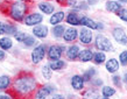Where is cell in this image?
I'll list each match as a JSON object with an SVG mask.
<instances>
[{
	"label": "cell",
	"mask_w": 127,
	"mask_h": 99,
	"mask_svg": "<svg viewBox=\"0 0 127 99\" xmlns=\"http://www.w3.org/2000/svg\"><path fill=\"white\" fill-rule=\"evenodd\" d=\"M95 73H96V70H95V69H90V70H88V71L83 75V79H84V82L90 80L93 77V75H95Z\"/></svg>",
	"instance_id": "obj_29"
},
{
	"label": "cell",
	"mask_w": 127,
	"mask_h": 99,
	"mask_svg": "<svg viewBox=\"0 0 127 99\" xmlns=\"http://www.w3.org/2000/svg\"><path fill=\"white\" fill-rule=\"evenodd\" d=\"M42 75L46 79H50L51 78V68L49 65H44L42 68Z\"/></svg>",
	"instance_id": "obj_27"
},
{
	"label": "cell",
	"mask_w": 127,
	"mask_h": 99,
	"mask_svg": "<svg viewBox=\"0 0 127 99\" xmlns=\"http://www.w3.org/2000/svg\"><path fill=\"white\" fill-rule=\"evenodd\" d=\"M64 32H65V29H64V26H55L54 29H53V34H54L55 37H61V36H63V34H64Z\"/></svg>",
	"instance_id": "obj_24"
},
{
	"label": "cell",
	"mask_w": 127,
	"mask_h": 99,
	"mask_svg": "<svg viewBox=\"0 0 127 99\" xmlns=\"http://www.w3.org/2000/svg\"><path fill=\"white\" fill-rule=\"evenodd\" d=\"M105 54L99 51V53H96L93 55V61L96 62L97 64H101V63H104L105 62Z\"/></svg>",
	"instance_id": "obj_25"
},
{
	"label": "cell",
	"mask_w": 127,
	"mask_h": 99,
	"mask_svg": "<svg viewBox=\"0 0 127 99\" xmlns=\"http://www.w3.org/2000/svg\"><path fill=\"white\" fill-rule=\"evenodd\" d=\"M36 88V80L32 76H21L14 82V90L20 95H28Z\"/></svg>",
	"instance_id": "obj_1"
},
{
	"label": "cell",
	"mask_w": 127,
	"mask_h": 99,
	"mask_svg": "<svg viewBox=\"0 0 127 99\" xmlns=\"http://www.w3.org/2000/svg\"><path fill=\"white\" fill-rule=\"evenodd\" d=\"M5 33V25L2 22H0V35Z\"/></svg>",
	"instance_id": "obj_36"
},
{
	"label": "cell",
	"mask_w": 127,
	"mask_h": 99,
	"mask_svg": "<svg viewBox=\"0 0 127 99\" xmlns=\"http://www.w3.org/2000/svg\"><path fill=\"white\" fill-rule=\"evenodd\" d=\"M118 16H119L121 20H124V21H127V9L126 8H121L118 13Z\"/></svg>",
	"instance_id": "obj_32"
},
{
	"label": "cell",
	"mask_w": 127,
	"mask_h": 99,
	"mask_svg": "<svg viewBox=\"0 0 127 99\" xmlns=\"http://www.w3.org/2000/svg\"><path fill=\"white\" fill-rule=\"evenodd\" d=\"M46 55V46L44 44H40L33 50L32 53V60L34 63H40V62L43 60Z\"/></svg>",
	"instance_id": "obj_4"
},
{
	"label": "cell",
	"mask_w": 127,
	"mask_h": 99,
	"mask_svg": "<svg viewBox=\"0 0 127 99\" xmlns=\"http://www.w3.org/2000/svg\"><path fill=\"white\" fill-rule=\"evenodd\" d=\"M124 82H125V83H127V73L125 75V77H124Z\"/></svg>",
	"instance_id": "obj_41"
},
{
	"label": "cell",
	"mask_w": 127,
	"mask_h": 99,
	"mask_svg": "<svg viewBox=\"0 0 127 99\" xmlns=\"http://www.w3.org/2000/svg\"><path fill=\"white\" fill-rule=\"evenodd\" d=\"M0 99H11L8 96H0Z\"/></svg>",
	"instance_id": "obj_39"
},
{
	"label": "cell",
	"mask_w": 127,
	"mask_h": 99,
	"mask_svg": "<svg viewBox=\"0 0 127 99\" xmlns=\"http://www.w3.org/2000/svg\"><path fill=\"white\" fill-rule=\"evenodd\" d=\"M99 97V93L97 90L95 89H91V90H88V91L85 92L84 95H83V99H98Z\"/></svg>",
	"instance_id": "obj_21"
},
{
	"label": "cell",
	"mask_w": 127,
	"mask_h": 99,
	"mask_svg": "<svg viewBox=\"0 0 127 99\" xmlns=\"http://www.w3.org/2000/svg\"><path fill=\"white\" fill-rule=\"evenodd\" d=\"M39 8L46 14H51L54 12V6L49 2H41V4H39Z\"/></svg>",
	"instance_id": "obj_20"
},
{
	"label": "cell",
	"mask_w": 127,
	"mask_h": 99,
	"mask_svg": "<svg viewBox=\"0 0 127 99\" xmlns=\"http://www.w3.org/2000/svg\"><path fill=\"white\" fill-rule=\"evenodd\" d=\"M78 36V31L76 28H68L64 34H63V37L66 42H71L73 40H76V37Z\"/></svg>",
	"instance_id": "obj_10"
},
{
	"label": "cell",
	"mask_w": 127,
	"mask_h": 99,
	"mask_svg": "<svg viewBox=\"0 0 127 99\" xmlns=\"http://www.w3.org/2000/svg\"><path fill=\"white\" fill-rule=\"evenodd\" d=\"M79 38H81V42L84 43V44H89L92 41V33L89 31L88 28H83L81 31V34H79Z\"/></svg>",
	"instance_id": "obj_9"
},
{
	"label": "cell",
	"mask_w": 127,
	"mask_h": 99,
	"mask_svg": "<svg viewBox=\"0 0 127 99\" xmlns=\"http://www.w3.org/2000/svg\"><path fill=\"white\" fill-rule=\"evenodd\" d=\"M96 48L98 50H104V51H112L113 47H112L111 42L108 41L103 35H97L96 37Z\"/></svg>",
	"instance_id": "obj_3"
},
{
	"label": "cell",
	"mask_w": 127,
	"mask_h": 99,
	"mask_svg": "<svg viewBox=\"0 0 127 99\" xmlns=\"http://www.w3.org/2000/svg\"><path fill=\"white\" fill-rule=\"evenodd\" d=\"M89 2H90V4H96L97 1H98V0H88Z\"/></svg>",
	"instance_id": "obj_40"
},
{
	"label": "cell",
	"mask_w": 127,
	"mask_h": 99,
	"mask_svg": "<svg viewBox=\"0 0 127 99\" xmlns=\"http://www.w3.org/2000/svg\"><path fill=\"white\" fill-rule=\"evenodd\" d=\"M106 9L108 12H112V13H118L121 9V4L117 2V1H107Z\"/></svg>",
	"instance_id": "obj_16"
},
{
	"label": "cell",
	"mask_w": 127,
	"mask_h": 99,
	"mask_svg": "<svg viewBox=\"0 0 127 99\" xmlns=\"http://www.w3.org/2000/svg\"><path fill=\"white\" fill-rule=\"evenodd\" d=\"M113 37L116 38L118 43L123 44V46H127V36L123 28H116L113 31Z\"/></svg>",
	"instance_id": "obj_7"
},
{
	"label": "cell",
	"mask_w": 127,
	"mask_h": 99,
	"mask_svg": "<svg viewBox=\"0 0 127 99\" xmlns=\"http://www.w3.org/2000/svg\"><path fill=\"white\" fill-rule=\"evenodd\" d=\"M33 33H34V35L36 37L43 38L48 35V28H47L46 26H42V25H37V26H35V28L33 29Z\"/></svg>",
	"instance_id": "obj_11"
},
{
	"label": "cell",
	"mask_w": 127,
	"mask_h": 99,
	"mask_svg": "<svg viewBox=\"0 0 127 99\" xmlns=\"http://www.w3.org/2000/svg\"><path fill=\"white\" fill-rule=\"evenodd\" d=\"M35 38L34 37H32V36H26V38H25V41H23V43H25V46H27V47H32V46H34L35 44Z\"/></svg>",
	"instance_id": "obj_31"
},
{
	"label": "cell",
	"mask_w": 127,
	"mask_h": 99,
	"mask_svg": "<svg viewBox=\"0 0 127 99\" xmlns=\"http://www.w3.org/2000/svg\"><path fill=\"white\" fill-rule=\"evenodd\" d=\"M5 58V53H4V50H0V61L1 60H4Z\"/></svg>",
	"instance_id": "obj_38"
},
{
	"label": "cell",
	"mask_w": 127,
	"mask_h": 99,
	"mask_svg": "<svg viewBox=\"0 0 127 99\" xmlns=\"http://www.w3.org/2000/svg\"><path fill=\"white\" fill-rule=\"evenodd\" d=\"M63 19H64V13H63V12H57V13H55V14L51 15V18H50V23L55 26V25H58Z\"/></svg>",
	"instance_id": "obj_19"
},
{
	"label": "cell",
	"mask_w": 127,
	"mask_h": 99,
	"mask_svg": "<svg viewBox=\"0 0 127 99\" xmlns=\"http://www.w3.org/2000/svg\"><path fill=\"white\" fill-rule=\"evenodd\" d=\"M113 82H114V84H116L117 86H120V77L119 76H114L113 77Z\"/></svg>",
	"instance_id": "obj_35"
},
{
	"label": "cell",
	"mask_w": 127,
	"mask_h": 99,
	"mask_svg": "<svg viewBox=\"0 0 127 99\" xmlns=\"http://www.w3.org/2000/svg\"><path fill=\"white\" fill-rule=\"evenodd\" d=\"M66 55H68V58H69V60L77 58L78 55H79V48H78V46H71L69 49H68Z\"/></svg>",
	"instance_id": "obj_18"
},
{
	"label": "cell",
	"mask_w": 127,
	"mask_h": 99,
	"mask_svg": "<svg viewBox=\"0 0 127 99\" xmlns=\"http://www.w3.org/2000/svg\"><path fill=\"white\" fill-rule=\"evenodd\" d=\"M64 50V47L63 46H58V44H55V46H51L48 50V57L51 60V61H57L61 57L62 53Z\"/></svg>",
	"instance_id": "obj_5"
},
{
	"label": "cell",
	"mask_w": 127,
	"mask_h": 99,
	"mask_svg": "<svg viewBox=\"0 0 127 99\" xmlns=\"http://www.w3.org/2000/svg\"><path fill=\"white\" fill-rule=\"evenodd\" d=\"M58 1H62V0H58Z\"/></svg>",
	"instance_id": "obj_44"
},
{
	"label": "cell",
	"mask_w": 127,
	"mask_h": 99,
	"mask_svg": "<svg viewBox=\"0 0 127 99\" xmlns=\"http://www.w3.org/2000/svg\"><path fill=\"white\" fill-rule=\"evenodd\" d=\"M49 66L51 68V70H60L64 66V62L62 60H57V61H53L49 64Z\"/></svg>",
	"instance_id": "obj_26"
},
{
	"label": "cell",
	"mask_w": 127,
	"mask_h": 99,
	"mask_svg": "<svg viewBox=\"0 0 127 99\" xmlns=\"http://www.w3.org/2000/svg\"><path fill=\"white\" fill-rule=\"evenodd\" d=\"M79 25L88 27V28H92V29H97V27H98V23L95 22L93 20L86 18V16H83V18H81V23H79Z\"/></svg>",
	"instance_id": "obj_15"
},
{
	"label": "cell",
	"mask_w": 127,
	"mask_h": 99,
	"mask_svg": "<svg viewBox=\"0 0 127 99\" xmlns=\"http://www.w3.org/2000/svg\"><path fill=\"white\" fill-rule=\"evenodd\" d=\"M106 69H107L108 72H116L118 71V69H119V62L117 61L116 58H111V60H108L107 63H106Z\"/></svg>",
	"instance_id": "obj_13"
},
{
	"label": "cell",
	"mask_w": 127,
	"mask_h": 99,
	"mask_svg": "<svg viewBox=\"0 0 127 99\" xmlns=\"http://www.w3.org/2000/svg\"><path fill=\"white\" fill-rule=\"evenodd\" d=\"M119 1H121V2H127V0H119Z\"/></svg>",
	"instance_id": "obj_42"
},
{
	"label": "cell",
	"mask_w": 127,
	"mask_h": 99,
	"mask_svg": "<svg viewBox=\"0 0 127 99\" xmlns=\"http://www.w3.org/2000/svg\"><path fill=\"white\" fill-rule=\"evenodd\" d=\"M103 99H108V98H103Z\"/></svg>",
	"instance_id": "obj_43"
},
{
	"label": "cell",
	"mask_w": 127,
	"mask_h": 99,
	"mask_svg": "<svg viewBox=\"0 0 127 99\" xmlns=\"http://www.w3.org/2000/svg\"><path fill=\"white\" fill-rule=\"evenodd\" d=\"M5 33H7L8 35H15L16 28L12 25H5Z\"/></svg>",
	"instance_id": "obj_30"
},
{
	"label": "cell",
	"mask_w": 127,
	"mask_h": 99,
	"mask_svg": "<svg viewBox=\"0 0 127 99\" xmlns=\"http://www.w3.org/2000/svg\"><path fill=\"white\" fill-rule=\"evenodd\" d=\"M116 93V90L113 88H110V86H105V88H103V96L104 97H111V96H113Z\"/></svg>",
	"instance_id": "obj_28"
},
{
	"label": "cell",
	"mask_w": 127,
	"mask_h": 99,
	"mask_svg": "<svg viewBox=\"0 0 127 99\" xmlns=\"http://www.w3.org/2000/svg\"><path fill=\"white\" fill-rule=\"evenodd\" d=\"M26 11H27V5L22 1H16L14 4H12L11 9H9V15L15 21H21L26 14Z\"/></svg>",
	"instance_id": "obj_2"
},
{
	"label": "cell",
	"mask_w": 127,
	"mask_h": 99,
	"mask_svg": "<svg viewBox=\"0 0 127 99\" xmlns=\"http://www.w3.org/2000/svg\"><path fill=\"white\" fill-rule=\"evenodd\" d=\"M53 99H64V97H63V96H61V95H54Z\"/></svg>",
	"instance_id": "obj_37"
},
{
	"label": "cell",
	"mask_w": 127,
	"mask_h": 99,
	"mask_svg": "<svg viewBox=\"0 0 127 99\" xmlns=\"http://www.w3.org/2000/svg\"><path fill=\"white\" fill-rule=\"evenodd\" d=\"M11 84V79L8 76H1L0 77V90H5L7 89Z\"/></svg>",
	"instance_id": "obj_23"
},
{
	"label": "cell",
	"mask_w": 127,
	"mask_h": 99,
	"mask_svg": "<svg viewBox=\"0 0 127 99\" xmlns=\"http://www.w3.org/2000/svg\"><path fill=\"white\" fill-rule=\"evenodd\" d=\"M66 22L69 23V25H73V26H77L81 23V18L77 15V13H69V15L66 18Z\"/></svg>",
	"instance_id": "obj_17"
},
{
	"label": "cell",
	"mask_w": 127,
	"mask_h": 99,
	"mask_svg": "<svg viewBox=\"0 0 127 99\" xmlns=\"http://www.w3.org/2000/svg\"><path fill=\"white\" fill-rule=\"evenodd\" d=\"M42 15L39 13H33L25 18V25L26 26H37L40 22H42Z\"/></svg>",
	"instance_id": "obj_6"
},
{
	"label": "cell",
	"mask_w": 127,
	"mask_h": 99,
	"mask_svg": "<svg viewBox=\"0 0 127 99\" xmlns=\"http://www.w3.org/2000/svg\"><path fill=\"white\" fill-rule=\"evenodd\" d=\"M12 40L9 37H2L0 38V47H1V49L4 50H7L9 48H12Z\"/></svg>",
	"instance_id": "obj_22"
},
{
	"label": "cell",
	"mask_w": 127,
	"mask_h": 99,
	"mask_svg": "<svg viewBox=\"0 0 127 99\" xmlns=\"http://www.w3.org/2000/svg\"><path fill=\"white\" fill-rule=\"evenodd\" d=\"M26 36H27V35L25 34V33H21V32H20V33H16V34L14 35V37H15L16 41H20V42H23V41H25Z\"/></svg>",
	"instance_id": "obj_34"
},
{
	"label": "cell",
	"mask_w": 127,
	"mask_h": 99,
	"mask_svg": "<svg viewBox=\"0 0 127 99\" xmlns=\"http://www.w3.org/2000/svg\"><path fill=\"white\" fill-rule=\"evenodd\" d=\"M54 91V88L51 85H47V86H43V88H40L35 95V99H46L48 96Z\"/></svg>",
	"instance_id": "obj_8"
},
{
	"label": "cell",
	"mask_w": 127,
	"mask_h": 99,
	"mask_svg": "<svg viewBox=\"0 0 127 99\" xmlns=\"http://www.w3.org/2000/svg\"><path fill=\"white\" fill-rule=\"evenodd\" d=\"M71 85H72V88L75 90H82L83 86H84V79H83V77L82 76H73L71 78Z\"/></svg>",
	"instance_id": "obj_12"
},
{
	"label": "cell",
	"mask_w": 127,
	"mask_h": 99,
	"mask_svg": "<svg viewBox=\"0 0 127 99\" xmlns=\"http://www.w3.org/2000/svg\"><path fill=\"white\" fill-rule=\"evenodd\" d=\"M78 57H79V60H81L82 62H89V61H91V60H92L93 54H92V51H91L90 49H84V50H82L81 53H79Z\"/></svg>",
	"instance_id": "obj_14"
},
{
	"label": "cell",
	"mask_w": 127,
	"mask_h": 99,
	"mask_svg": "<svg viewBox=\"0 0 127 99\" xmlns=\"http://www.w3.org/2000/svg\"><path fill=\"white\" fill-rule=\"evenodd\" d=\"M119 60H120V63L123 65H127V50H125V51H123L120 54Z\"/></svg>",
	"instance_id": "obj_33"
}]
</instances>
